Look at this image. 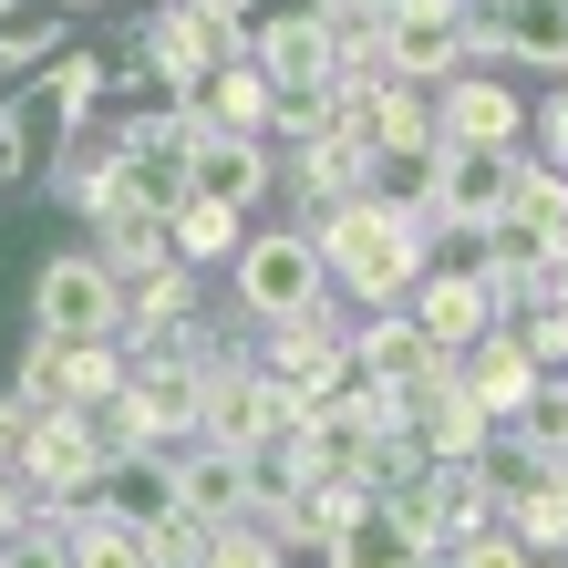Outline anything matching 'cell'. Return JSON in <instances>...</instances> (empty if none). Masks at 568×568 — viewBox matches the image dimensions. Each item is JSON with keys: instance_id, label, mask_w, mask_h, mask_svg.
I'll return each mask as SVG.
<instances>
[{"instance_id": "cell-28", "label": "cell", "mask_w": 568, "mask_h": 568, "mask_svg": "<svg viewBox=\"0 0 568 568\" xmlns=\"http://www.w3.org/2000/svg\"><path fill=\"white\" fill-rule=\"evenodd\" d=\"M31 83H42V104H52V145H62V135H83V124H93V104H104V83H114V73H104L93 52H73V42H62Z\"/></svg>"}, {"instance_id": "cell-23", "label": "cell", "mask_w": 568, "mask_h": 568, "mask_svg": "<svg viewBox=\"0 0 568 568\" xmlns=\"http://www.w3.org/2000/svg\"><path fill=\"white\" fill-rule=\"evenodd\" d=\"M434 145H445V135H434V83H373V155L414 165Z\"/></svg>"}, {"instance_id": "cell-6", "label": "cell", "mask_w": 568, "mask_h": 568, "mask_svg": "<svg viewBox=\"0 0 568 568\" xmlns=\"http://www.w3.org/2000/svg\"><path fill=\"white\" fill-rule=\"evenodd\" d=\"M373 186H383V155H373V135H342V124L280 155V196L300 207V227H311L321 207H352V196H373Z\"/></svg>"}, {"instance_id": "cell-15", "label": "cell", "mask_w": 568, "mask_h": 568, "mask_svg": "<svg viewBox=\"0 0 568 568\" xmlns=\"http://www.w3.org/2000/svg\"><path fill=\"white\" fill-rule=\"evenodd\" d=\"M455 383L476 393V404H486L496 424H507V414L527 404V393H538V352H527V331H517V321H496V331H476V342L455 352Z\"/></svg>"}, {"instance_id": "cell-18", "label": "cell", "mask_w": 568, "mask_h": 568, "mask_svg": "<svg viewBox=\"0 0 568 568\" xmlns=\"http://www.w3.org/2000/svg\"><path fill=\"white\" fill-rule=\"evenodd\" d=\"M404 311H414V331H424L434 352H465L476 331H496V300H486V280H476V270H424Z\"/></svg>"}, {"instance_id": "cell-29", "label": "cell", "mask_w": 568, "mask_h": 568, "mask_svg": "<svg viewBox=\"0 0 568 568\" xmlns=\"http://www.w3.org/2000/svg\"><path fill=\"white\" fill-rule=\"evenodd\" d=\"M196 280H207V270H186V258L135 270V280H124V342H135V331H165V321H196Z\"/></svg>"}, {"instance_id": "cell-34", "label": "cell", "mask_w": 568, "mask_h": 568, "mask_svg": "<svg viewBox=\"0 0 568 568\" xmlns=\"http://www.w3.org/2000/svg\"><path fill=\"white\" fill-rule=\"evenodd\" d=\"M445 568H538V548H527L507 517H486V527H465V538L445 548Z\"/></svg>"}, {"instance_id": "cell-21", "label": "cell", "mask_w": 568, "mask_h": 568, "mask_svg": "<svg viewBox=\"0 0 568 568\" xmlns=\"http://www.w3.org/2000/svg\"><path fill=\"white\" fill-rule=\"evenodd\" d=\"M52 527L73 538V568H155L145 527H135V517H114L104 496H83V507H52Z\"/></svg>"}, {"instance_id": "cell-24", "label": "cell", "mask_w": 568, "mask_h": 568, "mask_svg": "<svg viewBox=\"0 0 568 568\" xmlns=\"http://www.w3.org/2000/svg\"><path fill=\"white\" fill-rule=\"evenodd\" d=\"M93 258H104L114 280H135V270H155V258H176V248H165V207H145V196H114V207L93 217Z\"/></svg>"}, {"instance_id": "cell-12", "label": "cell", "mask_w": 568, "mask_h": 568, "mask_svg": "<svg viewBox=\"0 0 568 568\" xmlns=\"http://www.w3.org/2000/svg\"><path fill=\"white\" fill-rule=\"evenodd\" d=\"M258 373H280L300 404L352 373V331H331V300H321V311H300V321H258Z\"/></svg>"}, {"instance_id": "cell-3", "label": "cell", "mask_w": 568, "mask_h": 568, "mask_svg": "<svg viewBox=\"0 0 568 568\" xmlns=\"http://www.w3.org/2000/svg\"><path fill=\"white\" fill-rule=\"evenodd\" d=\"M31 331H52V342H124V280L93 248H62L31 280Z\"/></svg>"}, {"instance_id": "cell-10", "label": "cell", "mask_w": 568, "mask_h": 568, "mask_svg": "<svg viewBox=\"0 0 568 568\" xmlns=\"http://www.w3.org/2000/svg\"><path fill=\"white\" fill-rule=\"evenodd\" d=\"M383 73L393 83L465 73V0H393L383 11Z\"/></svg>"}, {"instance_id": "cell-1", "label": "cell", "mask_w": 568, "mask_h": 568, "mask_svg": "<svg viewBox=\"0 0 568 568\" xmlns=\"http://www.w3.org/2000/svg\"><path fill=\"white\" fill-rule=\"evenodd\" d=\"M424 239H434V207H414V196H393V186L311 217V248H321L331 290L362 300V311H404V300H414V280L434 270Z\"/></svg>"}, {"instance_id": "cell-20", "label": "cell", "mask_w": 568, "mask_h": 568, "mask_svg": "<svg viewBox=\"0 0 568 568\" xmlns=\"http://www.w3.org/2000/svg\"><path fill=\"white\" fill-rule=\"evenodd\" d=\"M270 186H280V145H270V135H207V145H196V196L258 207Z\"/></svg>"}, {"instance_id": "cell-40", "label": "cell", "mask_w": 568, "mask_h": 568, "mask_svg": "<svg viewBox=\"0 0 568 568\" xmlns=\"http://www.w3.org/2000/svg\"><path fill=\"white\" fill-rule=\"evenodd\" d=\"M207 11H227V21H248V0H207Z\"/></svg>"}, {"instance_id": "cell-41", "label": "cell", "mask_w": 568, "mask_h": 568, "mask_svg": "<svg viewBox=\"0 0 568 568\" xmlns=\"http://www.w3.org/2000/svg\"><path fill=\"white\" fill-rule=\"evenodd\" d=\"M558 176H568V165H558Z\"/></svg>"}, {"instance_id": "cell-33", "label": "cell", "mask_w": 568, "mask_h": 568, "mask_svg": "<svg viewBox=\"0 0 568 568\" xmlns=\"http://www.w3.org/2000/svg\"><path fill=\"white\" fill-rule=\"evenodd\" d=\"M196 568H290V548L258 517H227V527H207V558H196Z\"/></svg>"}, {"instance_id": "cell-36", "label": "cell", "mask_w": 568, "mask_h": 568, "mask_svg": "<svg viewBox=\"0 0 568 568\" xmlns=\"http://www.w3.org/2000/svg\"><path fill=\"white\" fill-rule=\"evenodd\" d=\"M0 568H73V538H62V527H52V507L31 517V527H21L11 548H0Z\"/></svg>"}, {"instance_id": "cell-5", "label": "cell", "mask_w": 568, "mask_h": 568, "mask_svg": "<svg viewBox=\"0 0 568 568\" xmlns=\"http://www.w3.org/2000/svg\"><path fill=\"white\" fill-rule=\"evenodd\" d=\"M465 62L568 73V0H465Z\"/></svg>"}, {"instance_id": "cell-7", "label": "cell", "mask_w": 568, "mask_h": 568, "mask_svg": "<svg viewBox=\"0 0 568 568\" xmlns=\"http://www.w3.org/2000/svg\"><path fill=\"white\" fill-rule=\"evenodd\" d=\"M135 42H145V62H155V83H165V93H186L196 73H217L227 52H248V21L207 11V0H165V11L135 31Z\"/></svg>"}, {"instance_id": "cell-2", "label": "cell", "mask_w": 568, "mask_h": 568, "mask_svg": "<svg viewBox=\"0 0 568 568\" xmlns=\"http://www.w3.org/2000/svg\"><path fill=\"white\" fill-rule=\"evenodd\" d=\"M227 300H239L248 321H300V311H321L331 300V270H321V248H311V227H248L239 258H227Z\"/></svg>"}, {"instance_id": "cell-26", "label": "cell", "mask_w": 568, "mask_h": 568, "mask_svg": "<svg viewBox=\"0 0 568 568\" xmlns=\"http://www.w3.org/2000/svg\"><path fill=\"white\" fill-rule=\"evenodd\" d=\"M93 496H104L114 517H135V527H145V517H165V507H176V455H165V445H135V455H114Z\"/></svg>"}, {"instance_id": "cell-9", "label": "cell", "mask_w": 568, "mask_h": 568, "mask_svg": "<svg viewBox=\"0 0 568 568\" xmlns=\"http://www.w3.org/2000/svg\"><path fill=\"white\" fill-rule=\"evenodd\" d=\"M434 135L445 145H527V93L496 83V62H465V73L434 83Z\"/></svg>"}, {"instance_id": "cell-37", "label": "cell", "mask_w": 568, "mask_h": 568, "mask_svg": "<svg viewBox=\"0 0 568 568\" xmlns=\"http://www.w3.org/2000/svg\"><path fill=\"white\" fill-rule=\"evenodd\" d=\"M52 404H31V393H0V465H21V445H31V424H42Z\"/></svg>"}, {"instance_id": "cell-16", "label": "cell", "mask_w": 568, "mask_h": 568, "mask_svg": "<svg viewBox=\"0 0 568 568\" xmlns=\"http://www.w3.org/2000/svg\"><path fill=\"white\" fill-rule=\"evenodd\" d=\"M248 62L270 83H331V21L311 0H290V11H258L248 21Z\"/></svg>"}, {"instance_id": "cell-27", "label": "cell", "mask_w": 568, "mask_h": 568, "mask_svg": "<svg viewBox=\"0 0 568 568\" xmlns=\"http://www.w3.org/2000/svg\"><path fill=\"white\" fill-rule=\"evenodd\" d=\"M321 558H331V568H424V538H414V527L373 496V507H362V517H352Z\"/></svg>"}, {"instance_id": "cell-17", "label": "cell", "mask_w": 568, "mask_h": 568, "mask_svg": "<svg viewBox=\"0 0 568 568\" xmlns=\"http://www.w3.org/2000/svg\"><path fill=\"white\" fill-rule=\"evenodd\" d=\"M176 104H186L196 124H207V135H270V73H258L248 52H227L217 73H196V83L176 93Z\"/></svg>"}, {"instance_id": "cell-35", "label": "cell", "mask_w": 568, "mask_h": 568, "mask_svg": "<svg viewBox=\"0 0 568 568\" xmlns=\"http://www.w3.org/2000/svg\"><path fill=\"white\" fill-rule=\"evenodd\" d=\"M145 548H155V568H196V558H207V517L165 507V517H145Z\"/></svg>"}, {"instance_id": "cell-13", "label": "cell", "mask_w": 568, "mask_h": 568, "mask_svg": "<svg viewBox=\"0 0 568 568\" xmlns=\"http://www.w3.org/2000/svg\"><path fill=\"white\" fill-rule=\"evenodd\" d=\"M404 424H414V445H424L434 465H465V455L486 445V424H496V414H486L476 393L455 383V362H434V373L404 393Z\"/></svg>"}, {"instance_id": "cell-4", "label": "cell", "mask_w": 568, "mask_h": 568, "mask_svg": "<svg viewBox=\"0 0 568 568\" xmlns=\"http://www.w3.org/2000/svg\"><path fill=\"white\" fill-rule=\"evenodd\" d=\"M517 165L527 145H434V227H455V239H476V227L507 217V196H517Z\"/></svg>"}, {"instance_id": "cell-14", "label": "cell", "mask_w": 568, "mask_h": 568, "mask_svg": "<svg viewBox=\"0 0 568 568\" xmlns=\"http://www.w3.org/2000/svg\"><path fill=\"white\" fill-rule=\"evenodd\" d=\"M258 455H239V445H207V434H196V445H176V507H196L207 527H227V517H248L258 507Z\"/></svg>"}, {"instance_id": "cell-30", "label": "cell", "mask_w": 568, "mask_h": 568, "mask_svg": "<svg viewBox=\"0 0 568 568\" xmlns=\"http://www.w3.org/2000/svg\"><path fill=\"white\" fill-rule=\"evenodd\" d=\"M62 42H73V31H62V11H21L11 31H0V93H11V83H31Z\"/></svg>"}, {"instance_id": "cell-31", "label": "cell", "mask_w": 568, "mask_h": 568, "mask_svg": "<svg viewBox=\"0 0 568 568\" xmlns=\"http://www.w3.org/2000/svg\"><path fill=\"white\" fill-rule=\"evenodd\" d=\"M496 517H507V527H517V538L538 548V558H548V548H568V465H558L548 486H527L517 507H496Z\"/></svg>"}, {"instance_id": "cell-11", "label": "cell", "mask_w": 568, "mask_h": 568, "mask_svg": "<svg viewBox=\"0 0 568 568\" xmlns=\"http://www.w3.org/2000/svg\"><path fill=\"white\" fill-rule=\"evenodd\" d=\"M11 476L42 496V507H83V496L104 486V445H93V424H83V414H42Z\"/></svg>"}, {"instance_id": "cell-38", "label": "cell", "mask_w": 568, "mask_h": 568, "mask_svg": "<svg viewBox=\"0 0 568 568\" xmlns=\"http://www.w3.org/2000/svg\"><path fill=\"white\" fill-rule=\"evenodd\" d=\"M527 124H538V145H548V165H568V83H558V93H548V104L527 114Z\"/></svg>"}, {"instance_id": "cell-32", "label": "cell", "mask_w": 568, "mask_h": 568, "mask_svg": "<svg viewBox=\"0 0 568 568\" xmlns=\"http://www.w3.org/2000/svg\"><path fill=\"white\" fill-rule=\"evenodd\" d=\"M507 424H517L538 455H558V465H568V373H538V393H527Z\"/></svg>"}, {"instance_id": "cell-39", "label": "cell", "mask_w": 568, "mask_h": 568, "mask_svg": "<svg viewBox=\"0 0 568 568\" xmlns=\"http://www.w3.org/2000/svg\"><path fill=\"white\" fill-rule=\"evenodd\" d=\"M311 11H321V21H383L393 0H311Z\"/></svg>"}, {"instance_id": "cell-22", "label": "cell", "mask_w": 568, "mask_h": 568, "mask_svg": "<svg viewBox=\"0 0 568 568\" xmlns=\"http://www.w3.org/2000/svg\"><path fill=\"white\" fill-rule=\"evenodd\" d=\"M52 196H62V207H73V217L93 227V217H104L114 196H124V145H114V135H104V145L62 135V155H52Z\"/></svg>"}, {"instance_id": "cell-8", "label": "cell", "mask_w": 568, "mask_h": 568, "mask_svg": "<svg viewBox=\"0 0 568 568\" xmlns=\"http://www.w3.org/2000/svg\"><path fill=\"white\" fill-rule=\"evenodd\" d=\"M114 383H124V342H52V331H31V352L11 373V393H31V404H52V414L104 404Z\"/></svg>"}, {"instance_id": "cell-25", "label": "cell", "mask_w": 568, "mask_h": 568, "mask_svg": "<svg viewBox=\"0 0 568 568\" xmlns=\"http://www.w3.org/2000/svg\"><path fill=\"white\" fill-rule=\"evenodd\" d=\"M248 239V207H227V196H186L176 217H165V248L186 258V270H227Z\"/></svg>"}, {"instance_id": "cell-19", "label": "cell", "mask_w": 568, "mask_h": 568, "mask_svg": "<svg viewBox=\"0 0 568 568\" xmlns=\"http://www.w3.org/2000/svg\"><path fill=\"white\" fill-rule=\"evenodd\" d=\"M434 362H455V352H434L424 331H414V311H373V321L352 331V373H373L383 393H414Z\"/></svg>"}]
</instances>
